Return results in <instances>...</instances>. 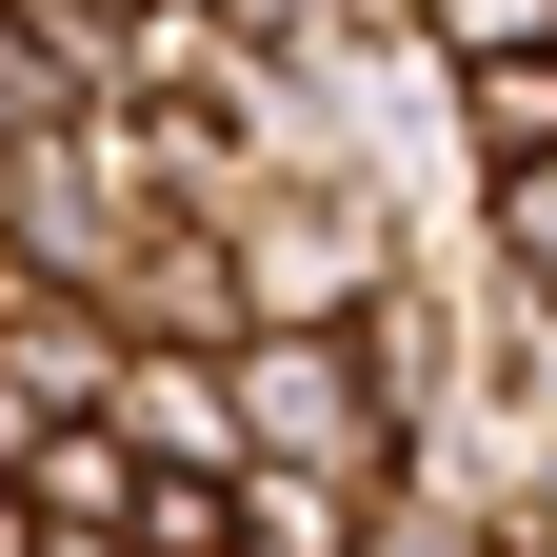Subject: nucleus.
<instances>
[{
    "instance_id": "2",
    "label": "nucleus",
    "mask_w": 557,
    "mask_h": 557,
    "mask_svg": "<svg viewBox=\"0 0 557 557\" xmlns=\"http://www.w3.org/2000/svg\"><path fill=\"white\" fill-rule=\"evenodd\" d=\"M438 60H478V40H557V0H398Z\"/></svg>"
},
{
    "instance_id": "1",
    "label": "nucleus",
    "mask_w": 557,
    "mask_h": 557,
    "mask_svg": "<svg viewBox=\"0 0 557 557\" xmlns=\"http://www.w3.org/2000/svg\"><path fill=\"white\" fill-rule=\"evenodd\" d=\"M220 557H359V498H299V478H239Z\"/></svg>"
}]
</instances>
